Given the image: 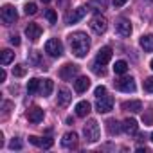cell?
<instances>
[{"mask_svg": "<svg viewBox=\"0 0 153 153\" xmlns=\"http://www.w3.org/2000/svg\"><path fill=\"white\" fill-rule=\"evenodd\" d=\"M36 11H38V6L34 2L25 4V15H36Z\"/></svg>", "mask_w": 153, "mask_h": 153, "instance_id": "4dcf8cb0", "label": "cell"}, {"mask_svg": "<svg viewBox=\"0 0 153 153\" xmlns=\"http://www.w3.org/2000/svg\"><path fill=\"white\" fill-rule=\"evenodd\" d=\"M92 70H94L96 74H99V76H105V70H103V68H99V63H97V61L92 65Z\"/></svg>", "mask_w": 153, "mask_h": 153, "instance_id": "e575fe53", "label": "cell"}, {"mask_svg": "<svg viewBox=\"0 0 153 153\" xmlns=\"http://www.w3.org/2000/svg\"><path fill=\"white\" fill-rule=\"evenodd\" d=\"M137 130H139V124H137L135 119H126V121L123 123V131H126L128 135H135Z\"/></svg>", "mask_w": 153, "mask_h": 153, "instance_id": "ac0fdd59", "label": "cell"}, {"mask_svg": "<svg viewBox=\"0 0 153 153\" xmlns=\"http://www.w3.org/2000/svg\"><path fill=\"white\" fill-rule=\"evenodd\" d=\"M22 146H24V144H22L20 139H13V140L9 142V148H11V149H22Z\"/></svg>", "mask_w": 153, "mask_h": 153, "instance_id": "1f68e13d", "label": "cell"}, {"mask_svg": "<svg viewBox=\"0 0 153 153\" xmlns=\"http://www.w3.org/2000/svg\"><path fill=\"white\" fill-rule=\"evenodd\" d=\"M90 29H92L96 34H103V33L108 29V22H106V18L101 16V15H96V16L90 20Z\"/></svg>", "mask_w": 153, "mask_h": 153, "instance_id": "8992f818", "label": "cell"}, {"mask_svg": "<svg viewBox=\"0 0 153 153\" xmlns=\"http://www.w3.org/2000/svg\"><path fill=\"white\" fill-rule=\"evenodd\" d=\"M25 72H27V67H25V65H15V67H13V76H16V78L25 76Z\"/></svg>", "mask_w": 153, "mask_h": 153, "instance_id": "4316f807", "label": "cell"}, {"mask_svg": "<svg viewBox=\"0 0 153 153\" xmlns=\"http://www.w3.org/2000/svg\"><path fill=\"white\" fill-rule=\"evenodd\" d=\"M90 114V103L88 101H79L76 105V115L78 117H87Z\"/></svg>", "mask_w": 153, "mask_h": 153, "instance_id": "2e32d148", "label": "cell"}, {"mask_svg": "<svg viewBox=\"0 0 153 153\" xmlns=\"http://www.w3.org/2000/svg\"><path fill=\"white\" fill-rule=\"evenodd\" d=\"M68 45L74 52V56H78V58H85L88 54V49H90V38L87 33H72L68 36Z\"/></svg>", "mask_w": 153, "mask_h": 153, "instance_id": "6da1fadb", "label": "cell"}, {"mask_svg": "<svg viewBox=\"0 0 153 153\" xmlns=\"http://www.w3.org/2000/svg\"><path fill=\"white\" fill-rule=\"evenodd\" d=\"M96 110L99 112V114H108V112H112L114 110V97L112 96H103V97H97V101H96Z\"/></svg>", "mask_w": 153, "mask_h": 153, "instance_id": "277c9868", "label": "cell"}, {"mask_svg": "<svg viewBox=\"0 0 153 153\" xmlns=\"http://www.w3.org/2000/svg\"><path fill=\"white\" fill-rule=\"evenodd\" d=\"M87 11H88L87 7H78V9H74V11H72V13L67 16V24H68V25H72V24H78V22H79V20H81L85 15H87Z\"/></svg>", "mask_w": 153, "mask_h": 153, "instance_id": "8fae6325", "label": "cell"}, {"mask_svg": "<svg viewBox=\"0 0 153 153\" xmlns=\"http://www.w3.org/2000/svg\"><path fill=\"white\" fill-rule=\"evenodd\" d=\"M25 36L31 40V42H36L40 36H42V27L38 24H29L25 27Z\"/></svg>", "mask_w": 153, "mask_h": 153, "instance_id": "7c38bea8", "label": "cell"}, {"mask_svg": "<svg viewBox=\"0 0 153 153\" xmlns=\"http://www.w3.org/2000/svg\"><path fill=\"white\" fill-rule=\"evenodd\" d=\"M11 106H13V103H9V101H6V103H4V114H6V115L11 112Z\"/></svg>", "mask_w": 153, "mask_h": 153, "instance_id": "8d00e7d4", "label": "cell"}, {"mask_svg": "<svg viewBox=\"0 0 153 153\" xmlns=\"http://www.w3.org/2000/svg\"><path fill=\"white\" fill-rule=\"evenodd\" d=\"M9 42H11V43H13V45H15V47H18V45H20V36H16V34H13V36H11V40H9Z\"/></svg>", "mask_w": 153, "mask_h": 153, "instance_id": "d590c367", "label": "cell"}, {"mask_svg": "<svg viewBox=\"0 0 153 153\" xmlns=\"http://www.w3.org/2000/svg\"><path fill=\"white\" fill-rule=\"evenodd\" d=\"M123 110L137 114V112L142 110V103H140V101H124V103H123Z\"/></svg>", "mask_w": 153, "mask_h": 153, "instance_id": "ffe728a7", "label": "cell"}, {"mask_svg": "<svg viewBox=\"0 0 153 153\" xmlns=\"http://www.w3.org/2000/svg\"><path fill=\"white\" fill-rule=\"evenodd\" d=\"M114 72H115V74H126V72H128V63H126L124 59L115 61V65H114Z\"/></svg>", "mask_w": 153, "mask_h": 153, "instance_id": "d4e9b609", "label": "cell"}, {"mask_svg": "<svg viewBox=\"0 0 153 153\" xmlns=\"http://www.w3.org/2000/svg\"><path fill=\"white\" fill-rule=\"evenodd\" d=\"M149 67H151V70H153V59H151V63H149Z\"/></svg>", "mask_w": 153, "mask_h": 153, "instance_id": "60d3db41", "label": "cell"}, {"mask_svg": "<svg viewBox=\"0 0 153 153\" xmlns=\"http://www.w3.org/2000/svg\"><path fill=\"white\" fill-rule=\"evenodd\" d=\"M140 47L146 51V52H153V34H144L140 40H139Z\"/></svg>", "mask_w": 153, "mask_h": 153, "instance_id": "44dd1931", "label": "cell"}, {"mask_svg": "<svg viewBox=\"0 0 153 153\" xmlns=\"http://www.w3.org/2000/svg\"><path fill=\"white\" fill-rule=\"evenodd\" d=\"M106 130H108L110 135H117V133H121L123 126H121L115 119H108V121H106Z\"/></svg>", "mask_w": 153, "mask_h": 153, "instance_id": "7402d4cb", "label": "cell"}, {"mask_svg": "<svg viewBox=\"0 0 153 153\" xmlns=\"http://www.w3.org/2000/svg\"><path fill=\"white\" fill-rule=\"evenodd\" d=\"M13 59H15V52L11 49H4L2 56H0V63H2V65H9Z\"/></svg>", "mask_w": 153, "mask_h": 153, "instance_id": "603a6c76", "label": "cell"}, {"mask_svg": "<svg viewBox=\"0 0 153 153\" xmlns=\"http://www.w3.org/2000/svg\"><path fill=\"white\" fill-rule=\"evenodd\" d=\"M40 85H42L40 79H36V78L29 79V83H27V92H29V94H36V92H40Z\"/></svg>", "mask_w": 153, "mask_h": 153, "instance_id": "cb8c5ba5", "label": "cell"}, {"mask_svg": "<svg viewBox=\"0 0 153 153\" xmlns=\"http://www.w3.org/2000/svg\"><path fill=\"white\" fill-rule=\"evenodd\" d=\"M151 142H153V133H151Z\"/></svg>", "mask_w": 153, "mask_h": 153, "instance_id": "7bdbcfd3", "label": "cell"}, {"mask_svg": "<svg viewBox=\"0 0 153 153\" xmlns=\"http://www.w3.org/2000/svg\"><path fill=\"white\" fill-rule=\"evenodd\" d=\"M115 31H117L121 36H130V34H131V24H130V20L119 18L117 24H115Z\"/></svg>", "mask_w": 153, "mask_h": 153, "instance_id": "9c48e42d", "label": "cell"}, {"mask_svg": "<svg viewBox=\"0 0 153 153\" xmlns=\"http://www.w3.org/2000/svg\"><path fill=\"white\" fill-rule=\"evenodd\" d=\"M83 133H85V139L88 142H97L99 140V123L96 119H88V123L83 126Z\"/></svg>", "mask_w": 153, "mask_h": 153, "instance_id": "7a4b0ae2", "label": "cell"}, {"mask_svg": "<svg viewBox=\"0 0 153 153\" xmlns=\"http://www.w3.org/2000/svg\"><path fill=\"white\" fill-rule=\"evenodd\" d=\"M0 16H2V22H4V25H11V24H15V22H16V18H18V13H16V9H15L13 6L6 4V6L2 7V11H0Z\"/></svg>", "mask_w": 153, "mask_h": 153, "instance_id": "5b68a950", "label": "cell"}, {"mask_svg": "<svg viewBox=\"0 0 153 153\" xmlns=\"http://www.w3.org/2000/svg\"><path fill=\"white\" fill-rule=\"evenodd\" d=\"M43 115H45V112H43L40 106H33V108H29V112H27L29 123H34V124L42 123V121H43Z\"/></svg>", "mask_w": 153, "mask_h": 153, "instance_id": "30bf717a", "label": "cell"}, {"mask_svg": "<svg viewBox=\"0 0 153 153\" xmlns=\"http://www.w3.org/2000/svg\"><path fill=\"white\" fill-rule=\"evenodd\" d=\"M144 90H146V92H153V76L144 81Z\"/></svg>", "mask_w": 153, "mask_h": 153, "instance_id": "d6a6232c", "label": "cell"}, {"mask_svg": "<svg viewBox=\"0 0 153 153\" xmlns=\"http://www.w3.org/2000/svg\"><path fill=\"white\" fill-rule=\"evenodd\" d=\"M6 78H7V74H6V70L2 68V70H0V81H6Z\"/></svg>", "mask_w": 153, "mask_h": 153, "instance_id": "ab89813d", "label": "cell"}, {"mask_svg": "<svg viewBox=\"0 0 153 153\" xmlns=\"http://www.w3.org/2000/svg\"><path fill=\"white\" fill-rule=\"evenodd\" d=\"M94 94H96V97H103V96H106V87L99 85V87L94 90Z\"/></svg>", "mask_w": 153, "mask_h": 153, "instance_id": "836d02e7", "label": "cell"}, {"mask_svg": "<svg viewBox=\"0 0 153 153\" xmlns=\"http://www.w3.org/2000/svg\"><path fill=\"white\" fill-rule=\"evenodd\" d=\"M61 146H63V148H68V149L76 148V146H78V135H76L74 131L65 133L63 139H61Z\"/></svg>", "mask_w": 153, "mask_h": 153, "instance_id": "4fadbf2b", "label": "cell"}, {"mask_svg": "<svg viewBox=\"0 0 153 153\" xmlns=\"http://www.w3.org/2000/svg\"><path fill=\"white\" fill-rule=\"evenodd\" d=\"M96 6H97L96 11H103V9H106V0H90V7H96Z\"/></svg>", "mask_w": 153, "mask_h": 153, "instance_id": "83f0119b", "label": "cell"}, {"mask_svg": "<svg viewBox=\"0 0 153 153\" xmlns=\"http://www.w3.org/2000/svg\"><path fill=\"white\" fill-rule=\"evenodd\" d=\"M78 74V65H72V63H67L59 68V78L61 79H72L74 76Z\"/></svg>", "mask_w": 153, "mask_h": 153, "instance_id": "ba28073f", "label": "cell"}, {"mask_svg": "<svg viewBox=\"0 0 153 153\" xmlns=\"http://www.w3.org/2000/svg\"><path fill=\"white\" fill-rule=\"evenodd\" d=\"M151 2H153V0H151Z\"/></svg>", "mask_w": 153, "mask_h": 153, "instance_id": "ee69618b", "label": "cell"}, {"mask_svg": "<svg viewBox=\"0 0 153 153\" xmlns=\"http://www.w3.org/2000/svg\"><path fill=\"white\" fill-rule=\"evenodd\" d=\"M42 2H43V4H47V2H51V0H42Z\"/></svg>", "mask_w": 153, "mask_h": 153, "instance_id": "b9f144b4", "label": "cell"}, {"mask_svg": "<svg viewBox=\"0 0 153 153\" xmlns=\"http://www.w3.org/2000/svg\"><path fill=\"white\" fill-rule=\"evenodd\" d=\"M45 18L49 20V24H56V22H58V15H56L54 9H47V11H45Z\"/></svg>", "mask_w": 153, "mask_h": 153, "instance_id": "f1b7e54d", "label": "cell"}, {"mask_svg": "<svg viewBox=\"0 0 153 153\" xmlns=\"http://www.w3.org/2000/svg\"><path fill=\"white\" fill-rule=\"evenodd\" d=\"M27 58H29V63H31V65H34V67H40V65H42V56H40V52L31 51Z\"/></svg>", "mask_w": 153, "mask_h": 153, "instance_id": "484cf974", "label": "cell"}, {"mask_svg": "<svg viewBox=\"0 0 153 153\" xmlns=\"http://www.w3.org/2000/svg\"><path fill=\"white\" fill-rule=\"evenodd\" d=\"M88 87H90V79L87 78V76H81V78H78L74 81V90L79 92V94H83Z\"/></svg>", "mask_w": 153, "mask_h": 153, "instance_id": "9a60e30c", "label": "cell"}, {"mask_svg": "<svg viewBox=\"0 0 153 153\" xmlns=\"http://www.w3.org/2000/svg\"><path fill=\"white\" fill-rule=\"evenodd\" d=\"M72 99V94L67 90V88H59L58 90V105L59 106H67Z\"/></svg>", "mask_w": 153, "mask_h": 153, "instance_id": "e0dca14e", "label": "cell"}, {"mask_svg": "<svg viewBox=\"0 0 153 153\" xmlns=\"http://www.w3.org/2000/svg\"><path fill=\"white\" fill-rule=\"evenodd\" d=\"M45 52L52 58H59L63 54V43L58 40V38H51L47 43H45Z\"/></svg>", "mask_w": 153, "mask_h": 153, "instance_id": "3957f363", "label": "cell"}, {"mask_svg": "<svg viewBox=\"0 0 153 153\" xmlns=\"http://www.w3.org/2000/svg\"><path fill=\"white\" fill-rule=\"evenodd\" d=\"M29 142H31V144H34V146H40V139H38V137H34V135H31V137H29Z\"/></svg>", "mask_w": 153, "mask_h": 153, "instance_id": "74e56055", "label": "cell"}, {"mask_svg": "<svg viewBox=\"0 0 153 153\" xmlns=\"http://www.w3.org/2000/svg\"><path fill=\"white\" fill-rule=\"evenodd\" d=\"M126 2H128V0H114V6H115V7H123Z\"/></svg>", "mask_w": 153, "mask_h": 153, "instance_id": "f35d334b", "label": "cell"}, {"mask_svg": "<svg viewBox=\"0 0 153 153\" xmlns=\"http://www.w3.org/2000/svg\"><path fill=\"white\" fill-rule=\"evenodd\" d=\"M110 59H112V49L110 47H101L97 56H96V61L101 63V65H106Z\"/></svg>", "mask_w": 153, "mask_h": 153, "instance_id": "5bb4252c", "label": "cell"}, {"mask_svg": "<svg viewBox=\"0 0 153 153\" xmlns=\"http://www.w3.org/2000/svg\"><path fill=\"white\" fill-rule=\"evenodd\" d=\"M115 88L117 90H121V92H126V94H130V92H135V81H133V78H123V79H119V81H115Z\"/></svg>", "mask_w": 153, "mask_h": 153, "instance_id": "52a82bcc", "label": "cell"}, {"mask_svg": "<svg viewBox=\"0 0 153 153\" xmlns=\"http://www.w3.org/2000/svg\"><path fill=\"white\" fill-rule=\"evenodd\" d=\"M52 90H54V83H52V79H43L42 81V85H40V94L43 96V97H47V96H51L52 94Z\"/></svg>", "mask_w": 153, "mask_h": 153, "instance_id": "d6986e66", "label": "cell"}, {"mask_svg": "<svg viewBox=\"0 0 153 153\" xmlns=\"http://www.w3.org/2000/svg\"><path fill=\"white\" fill-rule=\"evenodd\" d=\"M52 144H54V140H52L51 137H43V139L40 140V148H43V149H49V148H52Z\"/></svg>", "mask_w": 153, "mask_h": 153, "instance_id": "f546056e", "label": "cell"}]
</instances>
